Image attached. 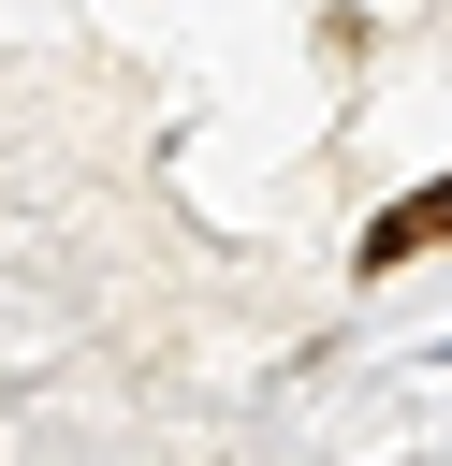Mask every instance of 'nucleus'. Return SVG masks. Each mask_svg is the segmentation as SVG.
I'll return each mask as SVG.
<instances>
[{"label":"nucleus","mask_w":452,"mask_h":466,"mask_svg":"<svg viewBox=\"0 0 452 466\" xmlns=\"http://www.w3.org/2000/svg\"><path fill=\"white\" fill-rule=\"evenodd\" d=\"M423 248H452V175H423V189H394L379 218H365V277H394V262H423Z\"/></svg>","instance_id":"1"}]
</instances>
